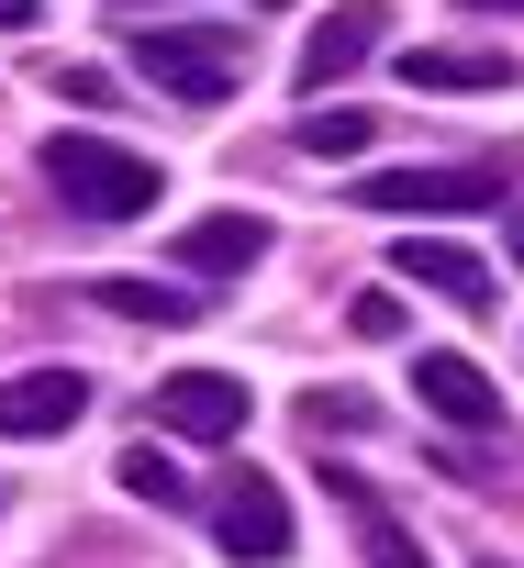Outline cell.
Segmentation results:
<instances>
[{"instance_id":"2","label":"cell","mask_w":524,"mask_h":568,"mask_svg":"<svg viewBox=\"0 0 524 568\" xmlns=\"http://www.w3.org/2000/svg\"><path fill=\"white\" fill-rule=\"evenodd\" d=\"M134 79L168 90V101H190V112H212L245 79V34H223V23H145L134 34Z\"/></svg>"},{"instance_id":"23","label":"cell","mask_w":524,"mask_h":568,"mask_svg":"<svg viewBox=\"0 0 524 568\" xmlns=\"http://www.w3.org/2000/svg\"><path fill=\"white\" fill-rule=\"evenodd\" d=\"M0 501H12V490H0Z\"/></svg>"},{"instance_id":"15","label":"cell","mask_w":524,"mask_h":568,"mask_svg":"<svg viewBox=\"0 0 524 568\" xmlns=\"http://www.w3.org/2000/svg\"><path fill=\"white\" fill-rule=\"evenodd\" d=\"M302 424L335 446V435H369V390H302Z\"/></svg>"},{"instance_id":"17","label":"cell","mask_w":524,"mask_h":568,"mask_svg":"<svg viewBox=\"0 0 524 568\" xmlns=\"http://www.w3.org/2000/svg\"><path fill=\"white\" fill-rule=\"evenodd\" d=\"M57 101H79V112H112V101H123V79H112V68H90V57H68V68H57Z\"/></svg>"},{"instance_id":"9","label":"cell","mask_w":524,"mask_h":568,"mask_svg":"<svg viewBox=\"0 0 524 568\" xmlns=\"http://www.w3.org/2000/svg\"><path fill=\"white\" fill-rule=\"evenodd\" d=\"M391 267L413 278V291L457 302V313H491V267H480V245H446V234H402V245H391Z\"/></svg>"},{"instance_id":"22","label":"cell","mask_w":524,"mask_h":568,"mask_svg":"<svg viewBox=\"0 0 524 568\" xmlns=\"http://www.w3.org/2000/svg\"><path fill=\"white\" fill-rule=\"evenodd\" d=\"M123 12H168V0H123Z\"/></svg>"},{"instance_id":"3","label":"cell","mask_w":524,"mask_h":568,"mask_svg":"<svg viewBox=\"0 0 524 568\" xmlns=\"http://www.w3.org/2000/svg\"><path fill=\"white\" fill-rule=\"evenodd\" d=\"M369 212H491L513 201V156H446V168H369L357 179Z\"/></svg>"},{"instance_id":"7","label":"cell","mask_w":524,"mask_h":568,"mask_svg":"<svg viewBox=\"0 0 524 568\" xmlns=\"http://www.w3.org/2000/svg\"><path fill=\"white\" fill-rule=\"evenodd\" d=\"M380 34H391V12H380V0H346V12H324V23L302 34V90H335V79H357V68L380 57Z\"/></svg>"},{"instance_id":"16","label":"cell","mask_w":524,"mask_h":568,"mask_svg":"<svg viewBox=\"0 0 524 568\" xmlns=\"http://www.w3.org/2000/svg\"><path fill=\"white\" fill-rule=\"evenodd\" d=\"M123 490H134V501H157V513H168V501H190V479H179L157 446H134V457H123Z\"/></svg>"},{"instance_id":"20","label":"cell","mask_w":524,"mask_h":568,"mask_svg":"<svg viewBox=\"0 0 524 568\" xmlns=\"http://www.w3.org/2000/svg\"><path fill=\"white\" fill-rule=\"evenodd\" d=\"M457 12H491V23H502V12H524V0H457Z\"/></svg>"},{"instance_id":"21","label":"cell","mask_w":524,"mask_h":568,"mask_svg":"<svg viewBox=\"0 0 524 568\" xmlns=\"http://www.w3.org/2000/svg\"><path fill=\"white\" fill-rule=\"evenodd\" d=\"M513 267H524V212H513Z\"/></svg>"},{"instance_id":"18","label":"cell","mask_w":524,"mask_h":568,"mask_svg":"<svg viewBox=\"0 0 524 568\" xmlns=\"http://www.w3.org/2000/svg\"><path fill=\"white\" fill-rule=\"evenodd\" d=\"M346 324H357V335H402V302H391V291H357Z\"/></svg>"},{"instance_id":"1","label":"cell","mask_w":524,"mask_h":568,"mask_svg":"<svg viewBox=\"0 0 524 568\" xmlns=\"http://www.w3.org/2000/svg\"><path fill=\"white\" fill-rule=\"evenodd\" d=\"M34 168H46V190H57L79 223H134V212H157V190H168V168L134 156L123 134H46Z\"/></svg>"},{"instance_id":"11","label":"cell","mask_w":524,"mask_h":568,"mask_svg":"<svg viewBox=\"0 0 524 568\" xmlns=\"http://www.w3.org/2000/svg\"><path fill=\"white\" fill-rule=\"evenodd\" d=\"M324 479H335V501H346V524H357L369 568H435V557H424V535H413V524H402V513H391L357 468H335V446H324Z\"/></svg>"},{"instance_id":"8","label":"cell","mask_w":524,"mask_h":568,"mask_svg":"<svg viewBox=\"0 0 524 568\" xmlns=\"http://www.w3.org/2000/svg\"><path fill=\"white\" fill-rule=\"evenodd\" d=\"M413 390H424V413L457 424V435H491V424H502V390H491L457 346H424V357H413Z\"/></svg>"},{"instance_id":"4","label":"cell","mask_w":524,"mask_h":568,"mask_svg":"<svg viewBox=\"0 0 524 568\" xmlns=\"http://www.w3.org/2000/svg\"><path fill=\"white\" fill-rule=\"evenodd\" d=\"M212 546L234 557V568H280L302 535H291V490L269 479V468H245V479H223V501H212Z\"/></svg>"},{"instance_id":"12","label":"cell","mask_w":524,"mask_h":568,"mask_svg":"<svg viewBox=\"0 0 524 568\" xmlns=\"http://www.w3.org/2000/svg\"><path fill=\"white\" fill-rule=\"evenodd\" d=\"M402 79L413 90H446V101H480V90H513V57H491V45H413Z\"/></svg>"},{"instance_id":"5","label":"cell","mask_w":524,"mask_h":568,"mask_svg":"<svg viewBox=\"0 0 524 568\" xmlns=\"http://www.w3.org/2000/svg\"><path fill=\"white\" fill-rule=\"evenodd\" d=\"M157 424L190 435V446H234V435L256 424V402H245V379H223V368H168V379H157Z\"/></svg>"},{"instance_id":"10","label":"cell","mask_w":524,"mask_h":568,"mask_svg":"<svg viewBox=\"0 0 524 568\" xmlns=\"http://www.w3.org/2000/svg\"><path fill=\"white\" fill-rule=\"evenodd\" d=\"M168 256L201 278V291H212V278H245L256 256H269V212H201V223H190Z\"/></svg>"},{"instance_id":"13","label":"cell","mask_w":524,"mask_h":568,"mask_svg":"<svg viewBox=\"0 0 524 568\" xmlns=\"http://www.w3.org/2000/svg\"><path fill=\"white\" fill-rule=\"evenodd\" d=\"M90 302H101V313H123V324H157V335H179V324L201 313V278H101Z\"/></svg>"},{"instance_id":"19","label":"cell","mask_w":524,"mask_h":568,"mask_svg":"<svg viewBox=\"0 0 524 568\" xmlns=\"http://www.w3.org/2000/svg\"><path fill=\"white\" fill-rule=\"evenodd\" d=\"M46 23V0H0V34H34Z\"/></svg>"},{"instance_id":"14","label":"cell","mask_w":524,"mask_h":568,"mask_svg":"<svg viewBox=\"0 0 524 568\" xmlns=\"http://www.w3.org/2000/svg\"><path fill=\"white\" fill-rule=\"evenodd\" d=\"M380 145V112H357V101H313L302 112V156H369Z\"/></svg>"},{"instance_id":"6","label":"cell","mask_w":524,"mask_h":568,"mask_svg":"<svg viewBox=\"0 0 524 568\" xmlns=\"http://www.w3.org/2000/svg\"><path fill=\"white\" fill-rule=\"evenodd\" d=\"M90 413V379L79 368H23V379H0V435L12 446H46V435H68Z\"/></svg>"}]
</instances>
